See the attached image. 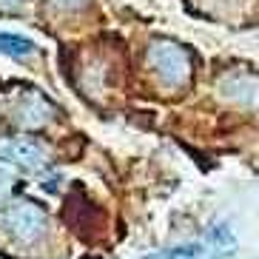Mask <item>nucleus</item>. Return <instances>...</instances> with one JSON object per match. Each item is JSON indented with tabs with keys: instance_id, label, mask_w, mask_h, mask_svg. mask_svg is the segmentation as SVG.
Returning a JSON list of instances; mask_svg holds the SVG:
<instances>
[{
	"instance_id": "f257e3e1",
	"label": "nucleus",
	"mask_w": 259,
	"mask_h": 259,
	"mask_svg": "<svg viewBox=\"0 0 259 259\" xmlns=\"http://www.w3.org/2000/svg\"><path fill=\"white\" fill-rule=\"evenodd\" d=\"M46 228H49L46 213L40 211L34 202H29V199L9 202V205L0 211V231L6 236H12L15 242L34 245L40 236L46 234Z\"/></svg>"
},
{
	"instance_id": "f03ea898",
	"label": "nucleus",
	"mask_w": 259,
	"mask_h": 259,
	"mask_svg": "<svg viewBox=\"0 0 259 259\" xmlns=\"http://www.w3.org/2000/svg\"><path fill=\"white\" fill-rule=\"evenodd\" d=\"M151 66L157 69V74L165 85H177L188 74V57L174 43H157L151 49Z\"/></svg>"
},
{
	"instance_id": "7ed1b4c3",
	"label": "nucleus",
	"mask_w": 259,
	"mask_h": 259,
	"mask_svg": "<svg viewBox=\"0 0 259 259\" xmlns=\"http://www.w3.org/2000/svg\"><path fill=\"white\" fill-rule=\"evenodd\" d=\"M9 114H12V120H15L20 128H40V125L49 120V103L40 97L34 89H29V92H20L12 100Z\"/></svg>"
},
{
	"instance_id": "20e7f679",
	"label": "nucleus",
	"mask_w": 259,
	"mask_h": 259,
	"mask_svg": "<svg viewBox=\"0 0 259 259\" xmlns=\"http://www.w3.org/2000/svg\"><path fill=\"white\" fill-rule=\"evenodd\" d=\"M0 160L9 162V165L40 168L43 162H46V151H43L37 143L12 137V140H0Z\"/></svg>"
},
{
	"instance_id": "39448f33",
	"label": "nucleus",
	"mask_w": 259,
	"mask_h": 259,
	"mask_svg": "<svg viewBox=\"0 0 259 259\" xmlns=\"http://www.w3.org/2000/svg\"><path fill=\"white\" fill-rule=\"evenodd\" d=\"M0 54H9V57H29V54H34V43H31L29 37H20V34L0 31Z\"/></svg>"
},
{
	"instance_id": "423d86ee",
	"label": "nucleus",
	"mask_w": 259,
	"mask_h": 259,
	"mask_svg": "<svg viewBox=\"0 0 259 259\" xmlns=\"http://www.w3.org/2000/svg\"><path fill=\"white\" fill-rule=\"evenodd\" d=\"M225 92H228V97H234V100L253 103V100L259 97V85L253 83L251 77H234V80L225 83Z\"/></svg>"
},
{
	"instance_id": "0eeeda50",
	"label": "nucleus",
	"mask_w": 259,
	"mask_h": 259,
	"mask_svg": "<svg viewBox=\"0 0 259 259\" xmlns=\"http://www.w3.org/2000/svg\"><path fill=\"white\" fill-rule=\"evenodd\" d=\"M12 180H15V171H12V165L0 160V199L9 194V188H12Z\"/></svg>"
},
{
	"instance_id": "6e6552de",
	"label": "nucleus",
	"mask_w": 259,
	"mask_h": 259,
	"mask_svg": "<svg viewBox=\"0 0 259 259\" xmlns=\"http://www.w3.org/2000/svg\"><path fill=\"white\" fill-rule=\"evenodd\" d=\"M54 6H60V9H80L85 3V0H52Z\"/></svg>"
}]
</instances>
